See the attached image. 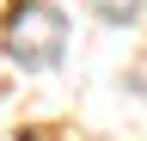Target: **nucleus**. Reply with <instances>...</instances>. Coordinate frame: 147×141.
Masks as SVG:
<instances>
[{"label":"nucleus","instance_id":"nucleus-1","mask_svg":"<svg viewBox=\"0 0 147 141\" xmlns=\"http://www.w3.org/2000/svg\"><path fill=\"white\" fill-rule=\"evenodd\" d=\"M12 61L18 67H31V74H43V67H55L67 55V19H61V6H49V0H25V12L12 19Z\"/></svg>","mask_w":147,"mask_h":141},{"label":"nucleus","instance_id":"nucleus-2","mask_svg":"<svg viewBox=\"0 0 147 141\" xmlns=\"http://www.w3.org/2000/svg\"><path fill=\"white\" fill-rule=\"evenodd\" d=\"M86 6L98 12L104 25H129V19H141V6H147V0H86Z\"/></svg>","mask_w":147,"mask_h":141}]
</instances>
